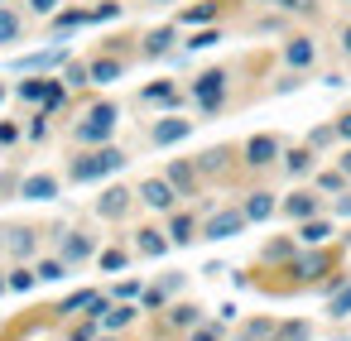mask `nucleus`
Masks as SVG:
<instances>
[{
  "label": "nucleus",
  "instance_id": "obj_1",
  "mask_svg": "<svg viewBox=\"0 0 351 341\" xmlns=\"http://www.w3.org/2000/svg\"><path fill=\"white\" fill-rule=\"evenodd\" d=\"M341 240H332V245H303L289 264H284V274H289V293L293 288H317L327 274H337L341 269Z\"/></svg>",
  "mask_w": 351,
  "mask_h": 341
},
{
  "label": "nucleus",
  "instance_id": "obj_2",
  "mask_svg": "<svg viewBox=\"0 0 351 341\" xmlns=\"http://www.w3.org/2000/svg\"><path fill=\"white\" fill-rule=\"evenodd\" d=\"M116 130H121V106H116L111 97H101V101H92V106L68 125V144H73V149L111 144V140H116Z\"/></svg>",
  "mask_w": 351,
  "mask_h": 341
},
{
  "label": "nucleus",
  "instance_id": "obj_3",
  "mask_svg": "<svg viewBox=\"0 0 351 341\" xmlns=\"http://www.w3.org/2000/svg\"><path fill=\"white\" fill-rule=\"evenodd\" d=\"M121 168H125V149H116V144H92V149H73L63 178L77 188V183H106V178H116Z\"/></svg>",
  "mask_w": 351,
  "mask_h": 341
},
{
  "label": "nucleus",
  "instance_id": "obj_4",
  "mask_svg": "<svg viewBox=\"0 0 351 341\" xmlns=\"http://www.w3.org/2000/svg\"><path fill=\"white\" fill-rule=\"evenodd\" d=\"M226 92H231V73H226V68H202V73L188 82V101H193L202 116L226 111Z\"/></svg>",
  "mask_w": 351,
  "mask_h": 341
},
{
  "label": "nucleus",
  "instance_id": "obj_5",
  "mask_svg": "<svg viewBox=\"0 0 351 341\" xmlns=\"http://www.w3.org/2000/svg\"><path fill=\"white\" fill-rule=\"evenodd\" d=\"M15 97H20L25 106H34V111H49V116H53V111H63V101H68V82L34 73V77L15 82Z\"/></svg>",
  "mask_w": 351,
  "mask_h": 341
},
{
  "label": "nucleus",
  "instance_id": "obj_6",
  "mask_svg": "<svg viewBox=\"0 0 351 341\" xmlns=\"http://www.w3.org/2000/svg\"><path fill=\"white\" fill-rule=\"evenodd\" d=\"M279 154H284L279 135H250L241 144V168L245 173H269V168H279Z\"/></svg>",
  "mask_w": 351,
  "mask_h": 341
},
{
  "label": "nucleus",
  "instance_id": "obj_7",
  "mask_svg": "<svg viewBox=\"0 0 351 341\" xmlns=\"http://www.w3.org/2000/svg\"><path fill=\"white\" fill-rule=\"evenodd\" d=\"M135 202H140V207H149L154 216H169L173 207H183V197L173 192V183H169L164 173H149V178H140V183H135Z\"/></svg>",
  "mask_w": 351,
  "mask_h": 341
},
{
  "label": "nucleus",
  "instance_id": "obj_8",
  "mask_svg": "<svg viewBox=\"0 0 351 341\" xmlns=\"http://www.w3.org/2000/svg\"><path fill=\"white\" fill-rule=\"evenodd\" d=\"M245 226H250V216H245L241 202H236V207H212V212L202 216V240H236Z\"/></svg>",
  "mask_w": 351,
  "mask_h": 341
},
{
  "label": "nucleus",
  "instance_id": "obj_9",
  "mask_svg": "<svg viewBox=\"0 0 351 341\" xmlns=\"http://www.w3.org/2000/svg\"><path fill=\"white\" fill-rule=\"evenodd\" d=\"M188 135H193V121H188L183 111H164V116L149 121V130H145L149 149H173V144H183Z\"/></svg>",
  "mask_w": 351,
  "mask_h": 341
},
{
  "label": "nucleus",
  "instance_id": "obj_10",
  "mask_svg": "<svg viewBox=\"0 0 351 341\" xmlns=\"http://www.w3.org/2000/svg\"><path fill=\"white\" fill-rule=\"evenodd\" d=\"M178 44H183V25L164 20V25H154V29L140 34V58H173Z\"/></svg>",
  "mask_w": 351,
  "mask_h": 341
},
{
  "label": "nucleus",
  "instance_id": "obj_11",
  "mask_svg": "<svg viewBox=\"0 0 351 341\" xmlns=\"http://www.w3.org/2000/svg\"><path fill=\"white\" fill-rule=\"evenodd\" d=\"M279 216H289L293 226L308 221V216H322V192L313 183H293V192L279 197Z\"/></svg>",
  "mask_w": 351,
  "mask_h": 341
},
{
  "label": "nucleus",
  "instance_id": "obj_12",
  "mask_svg": "<svg viewBox=\"0 0 351 341\" xmlns=\"http://www.w3.org/2000/svg\"><path fill=\"white\" fill-rule=\"evenodd\" d=\"M39 240H44V231L39 226H5V231H0V250H5L15 264L20 260H39Z\"/></svg>",
  "mask_w": 351,
  "mask_h": 341
},
{
  "label": "nucleus",
  "instance_id": "obj_13",
  "mask_svg": "<svg viewBox=\"0 0 351 341\" xmlns=\"http://www.w3.org/2000/svg\"><path fill=\"white\" fill-rule=\"evenodd\" d=\"M135 207H140V202H135V188H125V183H111V188H101V197L92 202V212H97L101 221H125Z\"/></svg>",
  "mask_w": 351,
  "mask_h": 341
},
{
  "label": "nucleus",
  "instance_id": "obj_14",
  "mask_svg": "<svg viewBox=\"0 0 351 341\" xmlns=\"http://www.w3.org/2000/svg\"><path fill=\"white\" fill-rule=\"evenodd\" d=\"M236 164H241V144H212V149H202V154H197V173H202L207 183L226 178Z\"/></svg>",
  "mask_w": 351,
  "mask_h": 341
},
{
  "label": "nucleus",
  "instance_id": "obj_15",
  "mask_svg": "<svg viewBox=\"0 0 351 341\" xmlns=\"http://www.w3.org/2000/svg\"><path fill=\"white\" fill-rule=\"evenodd\" d=\"M164 178L173 183V192H178L183 202L197 197V192L207 188V178L197 173V159H169V164H164Z\"/></svg>",
  "mask_w": 351,
  "mask_h": 341
},
{
  "label": "nucleus",
  "instance_id": "obj_16",
  "mask_svg": "<svg viewBox=\"0 0 351 341\" xmlns=\"http://www.w3.org/2000/svg\"><path fill=\"white\" fill-rule=\"evenodd\" d=\"M317 53H322V49H317L313 34H289V39H284V68H293V73H303V77L317 68Z\"/></svg>",
  "mask_w": 351,
  "mask_h": 341
},
{
  "label": "nucleus",
  "instance_id": "obj_17",
  "mask_svg": "<svg viewBox=\"0 0 351 341\" xmlns=\"http://www.w3.org/2000/svg\"><path fill=\"white\" fill-rule=\"evenodd\" d=\"M140 106H164V111H183L188 106V92L173 82V77H159L149 87H140Z\"/></svg>",
  "mask_w": 351,
  "mask_h": 341
},
{
  "label": "nucleus",
  "instance_id": "obj_18",
  "mask_svg": "<svg viewBox=\"0 0 351 341\" xmlns=\"http://www.w3.org/2000/svg\"><path fill=\"white\" fill-rule=\"evenodd\" d=\"M279 173H284L289 183H308V178L317 173V149H308V144L284 149V154H279Z\"/></svg>",
  "mask_w": 351,
  "mask_h": 341
},
{
  "label": "nucleus",
  "instance_id": "obj_19",
  "mask_svg": "<svg viewBox=\"0 0 351 341\" xmlns=\"http://www.w3.org/2000/svg\"><path fill=\"white\" fill-rule=\"evenodd\" d=\"M164 231H169L173 245H193V240H202V216L188 212V207H173V212L164 216Z\"/></svg>",
  "mask_w": 351,
  "mask_h": 341
},
{
  "label": "nucleus",
  "instance_id": "obj_20",
  "mask_svg": "<svg viewBox=\"0 0 351 341\" xmlns=\"http://www.w3.org/2000/svg\"><path fill=\"white\" fill-rule=\"evenodd\" d=\"M97 250H101V245H97L92 231H68V236H58V255H63L73 269L87 264V260H97Z\"/></svg>",
  "mask_w": 351,
  "mask_h": 341
},
{
  "label": "nucleus",
  "instance_id": "obj_21",
  "mask_svg": "<svg viewBox=\"0 0 351 341\" xmlns=\"http://www.w3.org/2000/svg\"><path fill=\"white\" fill-rule=\"evenodd\" d=\"M58 192H63V178L58 173H29L15 188V197H25V202H53Z\"/></svg>",
  "mask_w": 351,
  "mask_h": 341
},
{
  "label": "nucleus",
  "instance_id": "obj_22",
  "mask_svg": "<svg viewBox=\"0 0 351 341\" xmlns=\"http://www.w3.org/2000/svg\"><path fill=\"white\" fill-rule=\"evenodd\" d=\"M298 250H303V245H298L293 231H289V236H269V240L260 245V269H284Z\"/></svg>",
  "mask_w": 351,
  "mask_h": 341
},
{
  "label": "nucleus",
  "instance_id": "obj_23",
  "mask_svg": "<svg viewBox=\"0 0 351 341\" xmlns=\"http://www.w3.org/2000/svg\"><path fill=\"white\" fill-rule=\"evenodd\" d=\"M130 250H135V255H145V260H164V255L173 250V240H169V231H164V226H140V231H135V240H130Z\"/></svg>",
  "mask_w": 351,
  "mask_h": 341
},
{
  "label": "nucleus",
  "instance_id": "obj_24",
  "mask_svg": "<svg viewBox=\"0 0 351 341\" xmlns=\"http://www.w3.org/2000/svg\"><path fill=\"white\" fill-rule=\"evenodd\" d=\"M73 53L63 49V44H53V49H39V53H20L15 58V73H49V68H63Z\"/></svg>",
  "mask_w": 351,
  "mask_h": 341
},
{
  "label": "nucleus",
  "instance_id": "obj_25",
  "mask_svg": "<svg viewBox=\"0 0 351 341\" xmlns=\"http://www.w3.org/2000/svg\"><path fill=\"white\" fill-rule=\"evenodd\" d=\"M241 207H245L250 226H255V221H269V216H279V192H274V188H250V192L241 197Z\"/></svg>",
  "mask_w": 351,
  "mask_h": 341
},
{
  "label": "nucleus",
  "instance_id": "obj_26",
  "mask_svg": "<svg viewBox=\"0 0 351 341\" xmlns=\"http://www.w3.org/2000/svg\"><path fill=\"white\" fill-rule=\"evenodd\" d=\"M293 236H298V245H332L337 240V216H308V221L293 226Z\"/></svg>",
  "mask_w": 351,
  "mask_h": 341
},
{
  "label": "nucleus",
  "instance_id": "obj_27",
  "mask_svg": "<svg viewBox=\"0 0 351 341\" xmlns=\"http://www.w3.org/2000/svg\"><path fill=\"white\" fill-rule=\"evenodd\" d=\"M87 68H92V87H111V82H121V77H125L130 58H111V49H106V53L87 58Z\"/></svg>",
  "mask_w": 351,
  "mask_h": 341
},
{
  "label": "nucleus",
  "instance_id": "obj_28",
  "mask_svg": "<svg viewBox=\"0 0 351 341\" xmlns=\"http://www.w3.org/2000/svg\"><path fill=\"white\" fill-rule=\"evenodd\" d=\"M221 5H226V0H197V5H188V10H178L173 20H178L183 29H202V25H221Z\"/></svg>",
  "mask_w": 351,
  "mask_h": 341
},
{
  "label": "nucleus",
  "instance_id": "obj_29",
  "mask_svg": "<svg viewBox=\"0 0 351 341\" xmlns=\"http://www.w3.org/2000/svg\"><path fill=\"white\" fill-rule=\"evenodd\" d=\"M202 317H207V312H202V303H193V298H188V303H169V307H164V327H169V331H193Z\"/></svg>",
  "mask_w": 351,
  "mask_h": 341
},
{
  "label": "nucleus",
  "instance_id": "obj_30",
  "mask_svg": "<svg viewBox=\"0 0 351 341\" xmlns=\"http://www.w3.org/2000/svg\"><path fill=\"white\" fill-rule=\"evenodd\" d=\"M92 25V10L87 5H68V10H53L49 15V29L53 34H77V29H87Z\"/></svg>",
  "mask_w": 351,
  "mask_h": 341
},
{
  "label": "nucleus",
  "instance_id": "obj_31",
  "mask_svg": "<svg viewBox=\"0 0 351 341\" xmlns=\"http://www.w3.org/2000/svg\"><path fill=\"white\" fill-rule=\"evenodd\" d=\"M308 183H313V188H317L322 197H337V192H346V188H351V178L341 173V164H332V168H317V173H313Z\"/></svg>",
  "mask_w": 351,
  "mask_h": 341
},
{
  "label": "nucleus",
  "instance_id": "obj_32",
  "mask_svg": "<svg viewBox=\"0 0 351 341\" xmlns=\"http://www.w3.org/2000/svg\"><path fill=\"white\" fill-rule=\"evenodd\" d=\"M130 322H140V307H135V303H116V298H111V307L101 312V331H125Z\"/></svg>",
  "mask_w": 351,
  "mask_h": 341
},
{
  "label": "nucleus",
  "instance_id": "obj_33",
  "mask_svg": "<svg viewBox=\"0 0 351 341\" xmlns=\"http://www.w3.org/2000/svg\"><path fill=\"white\" fill-rule=\"evenodd\" d=\"M322 312H327L332 322H346V317H351V274L327 293V307H322Z\"/></svg>",
  "mask_w": 351,
  "mask_h": 341
},
{
  "label": "nucleus",
  "instance_id": "obj_34",
  "mask_svg": "<svg viewBox=\"0 0 351 341\" xmlns=\"http://www.w3.org/2000/svg\"><path fill=\"white\" fill-rule=\"evenodd\" d=\"M313 336H317V327H313L308 317H284L269 341H313Z\"/></svg>",
  "mask_w": 351,
  "mask_h": 341
},
{
  "label": "nucleus",
  "instance_id": "obj_35",
  "mask_svg": "<svg viewBox=\"0 0 351 341\" xmlns=\"http://www.w3.org/2000/svg\"><path fill=\"white\" fill-rule=\"evenodd\" d=\"M274 327H279V317H245V322H241V331H236L231 341H269V336H274Z\"/></svg>",
  "mask_w": 351,
  "mask_h": 341
},
{
  "label": "nucleus",
  "instance_id": "obj_36",
  "mask_svg": "<svg viewBox=\"0 0 351 341\" xmlns=\"http://www.w3.org/2000/svg\"><path fill=\"white\" fill-rule=\"evenodd\" d=\"M130 255H135L130 245H106V250H97V269L101 274H121L130 264Z\"/></svg>",
  "mask_w": 351,
  "mask_h": 341
},
{
  "label": "nucleus",
  "instance_id": "obj_37",
  "mask_svg": "<svg viewBox=\"0 0 351 341\" xmlns=\"http://www.w3.org/2000/svg\"><path fill=\"white\" fill-rule=\"evenodd\" d=\"M34 274H39V283H63V279L73 274V264H68L63 255H53V260L39 255V260H34Z\"/></svg>",
  "mask_w": 351,
  "mask_h": 341
},
{
  "label": "nucleus",
  "instance_id": "obj_38",
  "mask_svg": "<svg viewBox=\"0 0 351 341\" xmlns=\"http://www.w3.org/2000/svg\"><path fill=\"white\" fill-rule=\"evenodd\" d=\"M97 298H101V288H77V293H68V298H63L53 312H58V317H77V312H87Z\"/></svg>",
  "mask_w": 351,
  "mask_h": 341
},
{
  "label": "nucleus",
  "instance_id": "obj_39",
  "mask_svg": "<svg viewBox=\"0 0 351 341\" xmlns=\"http://www.w3.org/2000/svg\"><path fill=\"white\" fill-rule=\"evenodd\" d=\"M58 77L68 82V92H82V87H92V68H87V58H68Z\"/></svg>",
  "mask_w": 351,
  "mask_h": 341
},
{
  "label": "nucleus",
  "instance_id": "obj_40",
  "mask_svg": "<svg viewBox=\"0 0 351 341\" xmlns=\"http://www.w3.org/2000/svg\"><path fill=\"white\" fill-rule=\"evenodd\" d=\"M183 341H231V336H226V322L221 317H202L193 331H183Z\"/></svg>",
  "mask_w": 351,
  "mask_h": 341
},
{
  "label": "nucleus",
  "instance_id": "obj_41",
  "mask_svg": "<svg viewBox=\"0 0 351 341\" xmlns=\"http://www.w3.org/2000/svg\"><path fill=\"white\" fill-rule=\"evenodd\" d=\"M25 34V15L15 5H0V44H15Z\"/></svg>",
  "mask_w": 351,
  "mask_h": 341
},
{
  "label": "nucleus",
  "instance_id": "obj_42",
  "mask_svg": "<svg viewBox=\"0 0 351 341\" xmlns=\"http://www.w3.org/2000/svg\"><path fill=\"white\" fill-rule=\"evenodd\" d=\"M169 298H173V293H169L164 283H145L135 303H140V312H164V307H169Z\"/></svg>",
  "mask_w": 351,
  "mask_h": 341
},
{
  "label": "nucleus",
  "instance_id": "obj_43",
  "mask_svg": "<svg viewBox=\"0 0 351 341\" xmlns=\"http://www.w3.org/2000/svg\"><path fill=\"white\" fill-rule=\"evenodd\" d=\"M5 279H10V293H29V288L39 283V274H34V264H29V260H20Z\"/></svg>",
  "mask_w": 351,
  "mask_h": 341
},
{
  "label": "nucleus",
  "instance_id": "obj_44",
  "mask_svg": "<svg viewBox=\"0 0 351 341\" xmlns=\"http://www.w3.org/2000/svg\"><path fill=\"white\" fill-rule=\"evenodd\" d=\"M97 336H101V322L92 312H77V322L68 327V341H97Z\"/></svg>",
  "mask_w": 351,
  "mask_h": 341
},
{
  "label": "nucleus",
  "instance_id": "obj_45",
  "mask_svg": "<svg viewBox=\"0 0 351 341\" xmlns=\"http://www.w3.org/2000/svg\"><path fill=\"white\" fill-rule=\"evenodd\" d=\"M303 144H308V149H317V154H322V149H332V144H341V140H337V125H332V121H327V125H313V130H308V140H303Z\"/></svg>",
  "mask_w": 351,
  "mask_h": 341
},
{
  "label": "nucleus",
  "instance_id": "obj_46",
  "mask_svg": "<svg viewBox=\"0 0 351 341\" xmlns=\"http://www.w3.org/2000/svg\"><path fill=\"white\" fill-rule=\"evenodd\" d=\"M25 140H29V144H44V140H49V111H34V116L25 121Z\"/></svg>",
  "mask_w": 351,
  "mask_h": 341
},
{
  "label": "nucleus",
  "instance_id": "obj_47",
  "mask_svg": "<svg viewBox=\"0 0 351 341\" xmlns=\"http://www.w3.org/2000/svg\"><path fill=\"white\" fill-rule=\"evenodd\" d=\"M121 15H125L121 0H101V5H92V25H106V20H121Z\"/></svg>",
  "mask_w": 351,
  "mask_h": 341
},
{
  "label": "nucleus",
  "instance_id": "obj_48",
  "mask_svg": "<svg viewBox=\"0 0 351 341\" xmlns=\"http://www.w3.org/2000/svg\"><path fill=\"white\" fill-rule=\"evenodd\" d=\"M279 10H284L289 20H298V15H317V0H279Z\"/></svg>",
  "mask_w": 351,
  "mask_h": 341
},
{
  "label": "nucleus",
  "instance_id": "obj_49",
  "mask_svg": "<svg viewBox=\"0 0 351 341\" xmlns=\"http://www.w3.org/2000/svg\"><path fill=\"white\" fill-rule=\"evenodd\" d=\"M140 288H145L140 279H121V283L111 288V298H116V303H130V298H140Z\"/></svg>",
  "mask_w": 351,
  "mask_h": 341
},
{
  "label": "nucleus",
  "instance_id": "obj_50",
  "mask_svg": "<svg viewBox=\"0 0 351 341\" xmlns=\"http://www.w3.org/2000/svg\"><path fill=\"white\" fill-rule=\"evenodd\" d=\"M25 140V125H15V121H0V149H10V144H20Z\"/></svg>",
  "mask_w": 351,
  "mask_h": 341
},
{
  "label": "nucleus",
  "instance_id": "obj_51",
  "mask_svg": "<svg viewBox=\"0 0 351 341\" xmlns=\"http://www.w3.org/2000/svg\"><path fill=\"white\" fill-rule=\"evenodd\" d=\"M332 216H337V221H351V188L332 197Z\"/></svg>",
  "mask_w": 351,
  "mask_h": 341
},
{
  "label": "nucleus",
  "instance_id": "obj_52",
  "mask_svg": "<svg viewBox=\"0 0 351 341\" xmlns=\"http://www.w3.org/2000/svg\"><path fill=\"white\" fill-rule=\"evenodd\" d=\"M332 125H337V140H341V144H351V106H346L341 116H332Z\"/></svg>",
  "mask_w": 351,
  "mask_h": 341
},
{
  "label": "nucleus",
  "instance_id": "obj_53",
  "mask_svg": "<svg viewBox=\"0 0 351 341\" xmlns=\"http://www.w3.org/2000/svg\"><path fill=\"white\" fill-rule=\"evenodd\" d=\"M25 5H29L34 15H53V10H58V0H25Z\"/></svg>",
  "mask_w": 351,
  "mask_h": 341
},
{
  "label": "nucleus",
  "instance_id": "obj_54",
  "mask_svg": "<svg viewBox=\"0 0 351 341\" xmlns=\"http://www.w3.org/2000/svg\"><path fill=\"white\" fill-rule=\"evenodd\" d=\"M337 44H341V53H346V58H351V20H346V25H341V29H337Z\"/></svg>",
  "mask_w": 351,
  "mask_h": 341
},
{
  "label": "nucleus",
  "instance_id": "obj_55",
  "mask_svg": "<svg viewBox=\"0 0 351 341\" xmlns=\"http://www.w3.org/2000/svg\"><path fill=\"white\" fill-rule=\"evenodd\" d=\"M337 164H341V173L351 178V144H341V149H337Z\"/></svg>",
  "mask_w": 351,
  "mask_h": 341
},
{
  "label": "nucleus",
  "instance_id": "obj_56",
  "mask_svg": "<svg viewBox=\"0 0 351 341\" xmlns=\"http://www.w3.org/2000/svg\"><path fill=\"white\" fill-rule=\"evenodd\" d=\"M337 240H341V250H351V226H346V231H337Z\"/></svg>",
  "mask_w": 351,
  "mask_h": 341
},
{
  "label": "nucleus",
  "instance_id": "obj_57",
  "mask_svg": "<svg viewBox=\"0 0 351 341\" xmlns=\"http://www.w3.org/2000/svg\"><path fill=\"white\" fill-rule=\"evenodd\" d=\"M10 293V279H5V269H0V298H5Z\"/></svg>",
  "mask_w": 351,
  "mask_h": 341
},
{
  "label": "nucleus",
  "instance_id": "obj_58",
  "mask_svg": "<svg viewBox=\"0 0 351 341\" xmlns=\"http://www.w3.org/2000/svg\"><path fill=\"white\" fill-rule=\"evenodd\" d=\"M97 341H121V336H116V331H101V336H97Z\"/></svg>",
  "mask_w": 351,
  "mask_h": 341
},
{
  "label": "nucleus",
  "instance_id": "obj_59",
  "mask_svg": "<svg viewBox=\"0 0 351 341\" xmlns=\"http://www.w3.org/2000/svg\"><path fill=\"white\" fill-rule=\"evenodd\" d=\"M145 5H173V0H145Z\"/></svg>",
  "mask_w": 351,
  "mask_h": 341
},
{
  "label": "nucleus",
  "instance_id": "obj_60",
  "mask_svg": "<svg viewBox=\"0 0 351 341\" xmlns=\"http://www.w3.org/2000/svg\"><path fill=\"white\" fill-rule=\"evenodd\" d=\"M260 5H274V10H279V0H260Z\"/></svg>",
  "mask_w": 351,
  "mask_h": 341
},
{
  "label": "nucleus",
  "instance_id": "obj_61",
  "mask_svg": "<svg viewBox=\"0 0 351 341\" xmlns=\"http://www.w3.org/2000/svg\"><path fill=\"white\" fill-rule=\"evenodd\" d=\"M332 341H351V336H346V331H341V336H332Z\"/></svg>",
  "mask_w": 351,
  "mask_h": 341
},
{
  "label": "nucleus",
  "instance_id": "obj_62",
  "mask_svg": "<svg viewBox=\"0 0 351 341\" xmlns=\"http://www.w3.org/2000/svg\"><path fill=\"white\" fill-rule=\"evenodd\" d=\"M0 101H5V82H0Z\"/></svg>",
  "mask_w": 351,
  "mask_h": 341
}]
</instances>
